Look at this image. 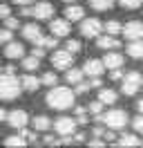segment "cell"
<instances>
[{"label":"cell","mask_w":143,"mask_h":148,"mask_svg":"<svg viewBox=\"0 0 143 148\" xmlns=\"http://www.w3.org/2000/svg\"><path fill=\"white\" fill-rule=\"evenodd\" d=\"M45 103L52 108V110H69V108H74V103H76V94L72 92L69 88H63V85H54V88H49V92H47V97H45Z\"/></svg>","instance_id":"6da1fadb"},{"label":"cell","mask_w":143,"mask_h":148,"mask_svg":"<svg viewBox=\"0 0 143 148\" xmlns=\"http://www.w3.org/2000/svg\"><path fill=\"white\" fill-rule=\"evenodd\" d=\"M22 94V85L20 79H16L14 74H0V101H14Z\"/></svg>","instance_id":"7a4b0ae2"},{"label":"cell","mask_w":143,"mask_h":148,"mask_svg":"<svg viewBox=\"0 0 143 148\" xmlns=\"http://www.w3.org/2000/svg\"><path fill=\"white\" fill-rule=\"evenodd\" d=\"M98 123H103L107 130H121L125 128L127 123H130V117H127V112L121 110V108H114V110H107V112H101L96 117Z\"/></svg>","instance_id":"3957f363"},{"label":"cell","mask_w":143,"mask_h":148,"mask_svg":"<svg viewBox=\"0 0 143 148\" xmlns=\"http://www.w3.org/2000/svg\"><path fill=\"white\" fill-rule=\"evenodd\" d=\"M56 14L52 2H47V0H36L34 5H29V7H20V16H29V18H36V20H49Z\"/></svg>","instance_id":"277c9868"},{"label":"cell","mask_w":143,"mask_h":148,"mask_svg":"<svg viewBox=\"0 0 143 148\" xmlns=\"http://www.w3.org/2000/svg\"><path fill=\"white\" fill-rule=\"evenodd\" d=\"M141 81L143 76L136 70H132V72H127L121 79V94H125V97H134V94L141 90Z\"/></svg>","instance_id":"5b68a950"},{"label":"cell","mask_w":143,"mask_h":148,"mask_svg":"<svg viewBox=\"0 0 143 148\" xmlns=\"http://www.w3.org/2000/svg\"><path fill=\"white\" fill-rule=\"evenodd\" d=\"M78 32H80L83 38H96V36H101V32H103V23L98 18H83Z\"/></svg>","instance_id":"8992f818"},{"label":"cell","mask_w":143,"mask_h":148,"mask_svg":"<svg viewBox=\"0 0 143 148\" xmlns=\"http://www.w3.org/2000/svg\"><path fill=\"white\" fill-rule=\"evenodd\" d=\"M74 56L69 49H56L52 54V67L54 70H67V67H72L74 65Z\"/></svg>","instance_id":"52a82bcc"},{"label":"cell","mask_w":143,"mask_h":148,"mask_svg":"<svg viewBox=\"0 0 143 148\" xmlns=\"http://www.w3.org/2000/svg\"><path fill=\"white\" fill-rule=\"evenodd\" d=\"M52 128L61 135V137H72L76 132V119L74 117H58L52 123Z\"/></svg>","instance_id":"ba28073f"},{"label":"cell","mask_w":143,"mask_h":148,"mask_svg":"<svg viewBox=\"0 0 143 148\" xmlns=\"http://www.w3.org/2000/svg\"><path fill=\"white\" fill-rule=\"evenodd\" d=\"M49 32H52V36L56 38H67L69 36V20L67 18H49Z\"/></svg>","instance_id":"9c48e42d"},{"label":"cell","mask_w":143,"mask_h":148,"mask_svg":"<svg viewBox=\"0 0 143 148\" xmlns=\"http://www.w3.org/2000/svg\"><path fill=\"white\" fill-rule=\"evenodd\" d=\"M7 123L14 130H25L27 123H29V114L25 110H11L7 112Z\"/></svg>","instance_id":"30bf717a"},{"label":"cell","mask_w":143,"mask_h":148,"mask_svg":"<svg viewBox=\"0 0 143 148\" xmlns=\"http://www.w3.org/2000/svg\"><path fill=\"white\" fill-rule=\"evenodd\" d=\"M127 40H136V38H143V20H130L123 25V32H121Z\"/></svg>","instance_id":"8fae6325"},{"label":"cell","mask_w":143,"mask_h":148,"mask_svg":"<svg viewBox=\"0 0 143 148\" xmlns=\"http://www.w3.org/2000/svg\"><path fill=\"white\" fill-rule=\"evenodd\" d=\"M5 56H7L9 61L22 58V56H25V45L18 43V40H9V43H5Z\"/></svg>","instance_id":"7c38bea8"},{"label":"cell","mask_w":143,"mask_h":148,"mask_svg":"<svg viewBox=\"0 0 143 148\" xmlns=\"http://www.w3.org/2000/svg\"><path fill=\"white\" fill-rule=\"evenodd\" d=\"M43 36H45L43 29L38 27L36 23H27V25H22V38H25V40H29V43H34V45H36Z\"/></svg>","instance_id":"4fadbf2b"},{"label":"cell","mask_w":143,"mask_h":148,"mask_svg":"<svg viewBox=\"0 0 143 148\" xmlns=\"http://www.w3.org/2000/svg\"><path fill=\"white\" fill-rule=\"evenodd\" d=\"M63 14H65V18L69 20V23H80V20L85 18V9L80 5H76V2H69Z\"/></svg>","instance_id":"5bb4252c"},{"label":"cell","mask_w":143,"mask_h":148,"mask_svg":"<svg viewBox=\"0 0 143 148\" xmlns=\"http://www.w3.org/2000/svg\"><path fill=\"white\" fill-rule=\"evenodd\" d=\"M103 70H105V65H103V61H98V58H87L85 65H83L85 76H101Z\"/></svg>","instance_id":"9a60e30c"},{"label":"cell","mask_w":143,"mask_h":148,"mask_svg":"<svg viewBox=\"0 0 143 148\" xmlns=\"http://www.w3.org/2000/svg\"><path fill=\"white\" fill-rule=\"evenodd\" d=\"M125 58L123 54H118V52H107L103 56V65H105V70H118V67H123Z\"/></svg>","instance_id":"2e32d148"},{"label":"cell","mask_w":143,"mask_h":148,"mask_svg":"<svg viewBox=\"0 0 143 148\" xmlns=\"http://www.w3.org/2000/svg\"><path fill=\"white\" fill-rule=\"evenodd\" d=\"M121 45L118 43V38L116 36H112V34H103V36H96V47L98 49H116V47Z\"/></svg>","instance_id":"e0dca14e"},{"label":"cell","mask_w":143,"mask_h":148,"mask_svg":"<svg viewBox=\"0 0 143 148\" xmlns=\"http://www.w3.org/2000/svg\"><path fill=\"white\" fill-rule=\"evenodd\" d=\"M125 52L130 58H143V38H136V40H127V47H125Z\"/></svg>","instance_id":"ac0fdd59"},{"label":"cell","mask_w":143,"mask_h":148,"mask_svg":"<svg viewBox=\"0 0 143 148\" xmlns=\"http://www.w3.org/2000/svg\"><path fill=\"white\" fill-rule=\"evenodd\" d=\"M20 85H22V90H27V92H36L43 83H40V79H38V76H34L31 72H27L25 76L20 79Z\"/></svg>","instance_id":"d6986e66"},{"label":"cell","mask_w":143,"mask_h":148,"mask_svg":"<svg viewBox=\"0 0 143 148\" xmlns=\"http://www.w3.org/2000/svg\"><path fill=\"white\" fill-rule=\"evenodd\" d=\"M83 76H85V72H83V67H67L65 70V81L69 85H78L80 81H83Z\"/></svg>","instance_id":"ffe728a7"},{"label":"cell","mask_w":143,"mask_h":148,"mask_svg":"<svg viewBox=\"0 0 143 148\" xmlns=\"http://www.w3.org/2000/svg\"><path fill=\"white\" fill-rule=\"evenodd\" d=\"M52 123L54 121L47 117V114H36L34 119H31V126H34L36 132H47V130L52 128Z\"/></svg>","instance_id":"44dd1931"},{"label":"cell","mask_w":143,"mask_h":148,"mask_svg":"<svg viewBox=\"0 0 143 148\" xmlns=\"http://www.w3.org/2000/svg\"><path fill=\"white\" fill-rule=\"evenodd\" d=\"M116 99H118V94H116L114 90H110V88H98V101L103 103V106H112V103H116Z\"/></svg>","instance_id":"7402d4cb"},{"label":"cell","mask_w":143,"mask_h":148,"mask_svg":"<svg viewBox=\"0 0 143 148\" xmlns=\"http://www.w3.org/2000/svg\"><path fill=\"white\" fill-rule=\"evenodd\" d=\"M116 146H143V141L136 135H132V132H123L116 139Z\"/></svg>","instance_id":"603a6c76"},{"label":"cell","mask_w":143,"mask_h":148,"mask_svg":"<svg viewBox=\"0 0 143 148\" xmlns=\"http://www.w3.org/2000/svg\"><path fill=\"white\" fill-rule=\"evenodd\" d=\"M20 61H22V70H25V72H36V70L40 67V58L34 56V54L31 56H22Z\"/></svg>","instance_id":"cb8c5ba5"},{"label":"cell","mask_w":143,"mask_h":148,"mask_svg":"<svg viewBox=\"0 0 143 148\" xmlns=\"http://www.w3.org/2000/svg\"><path fill=\"white\" fill-rule=\"evenodd\" d=\"M116 5V0H89V7L94 11H110Z\"/></svg>","instance_id":"d4e9b609"},{"label":"cell","mask_w":143,"mask_h":148,"mask_svg":"<svg viewBox=\"0 0 143 148\" xmlns=\"http://www.w3.org/2000/svg\"><path fill=\"white\" fill-rule=\"evenodd\" d=\"M5 146H7V148L27 146V137H22V135H9V137L5 139Z\"/></svg>","instance_id":"484cf974"},{"label":"cell","mask_w":143,"mask_h":148,"mask_svg":"<svg viewBox=\"0 0 143 148\" xmlns=\"http://www.w3.org/2000/svg\"><path fill=\"white\" fill-rule=\"evenodd\" d=\"M103 32H107V34H112V36H118V34L123 32V25H121L118 20H107L105 25H103Z\"/></svg>","instance_id":"4316f807"},{"label":"cell","mask_w":143,"mask_h":148,"mask_svg":"<svg viewBox=\"0 0 143 148\" xmlns=\"http://www.w3.org/2000/svg\"><path fill=\"white\" fill-rule=\"evenodd\" d=\"M40 83H43V85H49V88L58 85V76H56V72H45L43 76H40Z\"/></svg>","instance_id":"83f0119b"},{"label":"cell","mask_w":143,"mask_h":148,"mask_svg":"<svg viewBox=\"0 0 143 148\" xmlns=\"http://www.w3.org/2000/svg\"><path fill=\"white\" fill-rule=\"evenodd\" d=\"M116 2H118V5L123 7V9H130V11L139 9V7L143 5V0H116Z\"/></svg>","instance_id":"f1b7e54d"},{"label":"cell","mask_w":143,"mask_h":148,"mask_svg":"<svg viewBox=\"0 0 143 148\" xmlns=\"http://www.w3.org/2000/svg\"><path fill=\"white\" fill-rule=\"evenodd\" d=\"M65 49H69L72 54H78L80 49H83V45H80V40H76V38H69V40L65 43Z\"/></svg>","instance_id":"f546056e"},{"label":"cell","mask_w":143,"mask_h":148,"mask_svg":"<svg viewBox=\"0 0 143 148\" xmlns=\"http://www.w3.org/2000/svg\"><path fill=\"white\" fill-rule=\"evenodd\" d=\"M2 23H5V27L11 29V32H14V29H20V20H18L16 16H11V14H9V16L2 20Z\"/></svg>","instance_id":"4dcf8cb0"},{"label":"cell","mask_w":143,"mask_h":148,"mask_svg":"<svg viewBox=\"0 0 143 148\" xmlns=\"http://www.w3.org/2000/svg\"><path fill=\"white\" fill-rule=\"evenodd\" d=\"M87 112L89 114H94V117H98V114H101V112H103V103L98 101H92V103H87Z\"/></svg>","instance_id":"1f68e13d"},{"label":"cell","mask_w":143,"mask_h":148,"mask_svg":"<svg viewBox=\"0 0 143 148\" xmlns=\"http://www.w3.org/2000/svg\"><path fill=\"white\" fill-rule=\"evenodd\" d=\"M130 123H132V128L136 130V132H143V114H139V117L130 119Z\"/></svg>","instance_id":"d6a6232c"},{"label":"cell","mask_w":143,"mask_h":148,"mask_svg":"<svg viewBox=\"0 0 143 148\" xmlns=\"http://www.w3.org/2000/svg\"><path fill=\"white\" fill-rule=\"evenodd\" d=\"M9 40H11V29L2 27L0 29V45H5V43H9Z\"/></svg>","instance_id":"836d02e7"},{"label":"cell","mask_w":143,"mask_h":148,"mask_svg":"<svg viewBox=\"0 0 143 148\" xmlns=\"http://www.w3.org/2000/svg\"><path fill=\"white\" fill-rule=\"evenodd\" d=\"M9 14H11V7L2 2V5H0V20H5V18H7V16H9Z\"/></svg>","instance_id":"e575fe53"},{"label":"cell","mask_w":143,"mask_h":148,"mask_svg":"<svg viewBox=\"0 0 143 148\" xmlns=\"http://www.w3.org/2000/svg\"><path fill=\"white\" fill-rule=\"evenodd\" d=\"M36 0H14V5H18V7H29V5H34Z\"/></svg>","instance_id":"d590c367"},{"label":"cell","mask_w":143,"mask_h":148,"mask_svg":"<svg viewBox=\"0 0 143 148\" xmlns=\"http://www.w3.org/2000/svg\"><path fill=\"white\" fill-rule=\"evenodd\" d=\"M112 79H114V81H121V79H123V72H121V67H118V70H112Z\"/></svg>","instance_id":"8d00e7d4"},{"label":"cell","mask_w":143,"mask_h":148,"mask_svg":"<svg viewBox=\"0 0 143 148\" xmlns=\"http://www.w3.org/2000/svg\"><path fill=\"white\" fill-rule=\"evenodd\" d=\"M107 141H101V139H89L87 141V146H105Z\"/></svg>","instance_id":"74e56055"},{"label":"cell","mask_w":143,"mask_h":148,"mask_svg":"<svg viewBox=\"0 0 143 148\" xmlns=\"http://www.w3.org/2000/svg\"><path fill=\"white\" fill-rule=\"evenodd\" d=\"M136 110H139V114H143V99L136 101Z\"/></svg>","instance_id":"f35d334b"},{"label":"cell","mask_w":143,"mask_h":148,"mask_svg":"<svg viewBox=\"0 0 143 148\" xmlns=\"http://www.w3.org/2000/svg\"><path fill=\"white\" fill-rule=\"evenodd\" d=\"M0 121H7V112L2 110V108H0Z\"/></svg>","instance_id":"ab89813d"},{"label":"cell","mask_w":143,"mask_h":148,"mask_svg":"<svg viewBox=\"0 0 143 148\" xmlns=\"http://www.w3.org/2000/svg\"><path fill=\"white\" fill-rule=\"evenodd\" d=\"M63 2H65V5H69V2H76V0H63Z\"/></svg>","instance_id":"60d3db41"},{"label":"cell","mask_w":143,"mask_h":148,"mask_svg":"<svg viewBox=\"0 0 143 148\" xmlns=\"http://www.w3.org/2000/svg\"><path fill=\"white\" fill-rule=\"evenodd\" d=\"M0 74H2V65H0Z\"/></svg>","instance_id":"b9f144b4"},{"label":"cell","mask_w":143,"mask_h":148,"mask_svg":"<svg viewBox=\"0 0 143 148\" xmlns=\"http://www.w3.org/2000/svg\"><path fill=\"white\" fill-rule=\"evenodd\" d=\"M141 88H143V81H141Z\"/></svg>","instance_id":"7bdbcfd3"}]
</instances>
